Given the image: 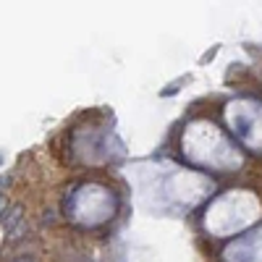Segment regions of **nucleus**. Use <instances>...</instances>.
I'll list each match as a JSON object with an SVG mask.
<instances>
[{
    "label": "nucleus",
    "mask_w": 262,
    "mask_h": 262,
    "mask_svg": "<svg viewBox=\"0 0 262 262\" xmlns=\"http://www.w3.org/2000/svg\"><path fill=\"white\" fill-rule=\"evenodd\" d=\"M24 210H21V204H14V207L8 210V218H3V228H6V233L11 236L21 223H24V215H21Z\"/></svg>",
    "instance_id": "1"
},
{
    "label": "nucleus",
    "mask_w": 262,
    "mask_h": 262,
    "mask_svg": "<svg viewBox=\"0 0 262 262\" xmlns=\"http://www.w3.org/2000/svg\"><path fill=\"white\" fill-rule=\"evenodd\" d=\"M184 82H186V79H181V82H176V84H170V87H165V89H163V92H160V95H163V97H168V95H176V92H178V87H181V84H184Z\"/></svg>",
    "instance_id": "2"
},
{
    "label": "nucleus",
    "mask_w": 262,
    "mask_h": 262,
    "mask_svg": "<svg viewBox=\"0 0 262 262\" xmlns=\"http://www.w3.org/2000/svg\"><path fill=\"white\" fill-rule=\"evenodd\" d=\"M6 207H8V204H6V197H0V220H3V215H6Z\"/></svg>",
    "instance_id": "3"
},
{
    "label": "nucleus",
    "mask_w": 262,
    "mask_h": 262,
    "mask_svg": "<svg viewBox=\"0 0 262 262\" xmlns=\"http://www.w3.org/2000/svg\"><path fill=\"white\" fill-rule=\"evenodd\" d=\"M19 262H32V259H19Z\"/></svg>",
    "instance_id": "4"
}]
</instances>
